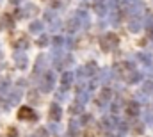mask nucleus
Segmentation results:
<instances>
[{
  "mask_svg": "<svg viewBox=\"0 0 153 137\" xmlns=\"http://www.w3.org/2000/svg\"><path fill=\"white\" fill-rule=\"evenodd\" d=\"M13 2H16V0H13Z\"/></svg>",
  "mask_w": 153,
  "mask_h": 137,
  "instance_id": "2",
  "label": "nucleus"
},
{
  "mask_svg": "<svg viewBox=\"0 0 153 137\" xmlns=\"http://www.w3.org/2000/svg\"><path fill=\"white\" fill-rule=\"evenodd\" d=\"M18 116H20L22 119H29V118H32L34 114H32V110H30V109H27V107H23V109L20 110V114H18Z\"/></svg>",
  "mask_w": 153,
  "mask_h": 137,
  "instance_id": "1",
  "label": "nucleus"
}]
</instances>
